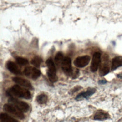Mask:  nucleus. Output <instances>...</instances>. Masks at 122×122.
Listing matches in <instances>:
<instances>
[{
  "label": "nucleus",
  "mask_w": 122,
  "mask_h": 122,
  "mask_svg": "<svg viewBox=\"0 0 122 122\" xmlns=\"http://www.w3.org/2000/svg\"><path fill=\"white\" fill-rule=\"evenodd\" d=\"M42 62V59L39 56H36L31 60V63L35 67H40L41 63Z\"/></svg>",
  "instance_id": "a211bd4d"
},
{
  "label": "nucleus",
  "mask_w": 122,
  "mask_h": 122,
  "mask_svg": "<svg viewBox=\"0 0 122 122\" xmlns=\"http://www.w3.org/2000/svg\"><path fill=\"white\" fill-rule=\"evenodd\" d=\"M1 122H18V121L6 113H1L0 115Z\"/></svg>",
  "instance_id": "4468645a"
},
{
  "label": "nucleus",
  "mask_w": 122,
  "mask_h": 122,
  "mask_svg": "<svg viewBox=\"0 0 122 122\" xmlns=\"http://www.w3.org/2000/svg\"><path fill=\"white\" fill-rule=\"evenodd\" d=\"M3 109L8 113L12 114L14 116L22 120L25 118L23 112L11 103L5 104L3 105Z\"/></svg>",
  "instance_id": "7ed1b4c3"
},
{
  "label": "nucleus",
  "mask_w": 122,
  "mask_h": 122,
  "mask_svg": "<svg viewBox=\"0 0 122 122\" xmlns=\"http://www.w3.org/2000/svg\"><path fill=\"white\" fill-rule=\"evenodd\" d=\"M23 73L24 75L32 80L37 79L41 75V71L36 67L28 66L25 68Z\"/></svg>",
  "instance_id": "20e7f679"
},
{
  "label": "nucleus",
  "mask_w": 122,
  "mask_h": 122,
  "mask_svg": "<svg viewBox=\"0 0 122 122\" xmlns=\"http://www.w3.org/2000/svg\"><path fill=\"white\" fill-rule=\"evenodd\" d=\"M108 61V57H104L103 62L101 64L99 69V75L101 76H103L106 75L109 73L110 71Z\"/></svg>",
  "instance_id": "9d476101"
},
{
  "label": "nucleus",
  "mask_w": 122,
  "mask_h": 122,
  "mask_svg": "<svg viewBox=\"0 0 122 122\" xmlns=\"http://www.w3.org/2000/svg\"><path fill=\"white\" fill-rule=\"evenodd\" d=\"M109 115L108 113L103 112H98L94 116V119L95 120L103 121L109 118Z\"/></svg>",
  "instance_id": "2eb2a0df"
},
{
  "label": "nucleus",
  "mask_w": 122,
  "mask_h": 122,
  "mask_svg": "<svg viewBox=\"0 0 122 122\" xmlns=\"http://www.w3.org/2000/svg\"><path fill=\"white\" fill-rule=\"evenodd\" d=\"M12 80L15 83L21 86L24 87L27 89L30 90H32L33 89V87L30 82L26 79H25L21 77H15L12 78Z\"/></svg>",
  "instance_id": "1a4fd4ad"
},
{
  "label": "nucleus",
  "mask_w": 122,
  "mask_h": 122,
  "mask_svg": "<svg viewBox=\"0 0 122 122\" xmlns=\"http://www.w3.org/2000/svg\"><path fill=\"white\" fill-rule=\"evenodd\" d=\"M9 103H11L20 109L23 112H27L30 109L29 104L25 102L18 100L14 97H10L8 100Z\"/></svg>",
  "instance_id": "39448f33"
},
{
  "label": "nucleus",
  "mask_w": 122,
  "mask_h": 122,
  "mask_svg": "<svg viewBox=\"0 0 122 122\" xmlns=\"http://www.w3.org/2000/svg\"><path fill=\"white\" fill-rule=\"evenodd\" d=\"M122 66V57H115L112 61L111 69L113 71L117 69L118 67Z\"/></svg>",
  "instance_id": "ddd939ff"
},
{
  "label": "nucleus",
  "mask_w": 122,
  "mask_h": 122,
  "mask_svg": "<svg viewBox=\"0 0 122 122\" xmlns=\"http://www.w3.org/2000/svg\"><path fill=\"white\" fill-rule=\"evenodd\" d=\"M117 77H118V78H119L122 79V73H120V74H117Z\"/></svg>",
  "instance_id": "412c9836"
},
{
  "label": "nucleus",
  "mask_w": 122,
  "mask_h": 122,
  "mask_svg": "<svg viewBox=\"0 0 122 122\" xmlns=\"http://www.w3.org/2000/svg\"><path fill=\"white\" fill-rule=\"evenodd\" d=\"M6 67L7 69L11 73L16 74L19 75L21 74L20 69L18 66L14 62L11 61H9L7 62Z\"/></svg>",
  "instance_id": "9b49d317"
},
{
  "label": "nucleus",
  "mask_w": 122,
  "mask_h": 122,
  "mask_svg": "<svg viewBox=\"0 0 122 122\" xmlns=\"http://www.w3.org/2000/svg\"><path fill=\"white\" fill-rule=\"evenodd\" d=\"M61 67L64 73L68 76H71L73 70L71 66V60L70 58L68 57L64 58L61 65Z\"/></svg>",
  "instance_id": "423d86ee"
},
{
  "label": "nucleus",
  "mask_w": 122,
  "mask_h": 122,
  "mask_svg": "<svg viewBox=\"0 0 122 122\" xmlns=\"http://www.w3.org/2000/svg\"><path fill=\"white\" fill-rule=\"evenodd\" d=\"M107 82V81L105 80H101L98 81V83L100 84H103Z\"/></svg>",
  "instance_id": "aec40b11"
},
{
  "label": "nucleus",
  "mask_w": 122,
  "mask_h": 122,
  "mask_svg": "<svg viewBox=\"0 0 122 122\" xmlns=\"http://www.w3.org/2000/svg\"><path fill=\"white\" fill-rule=\"evenodd\" d=\"M91 58L88 55L79 56L76 58L73 62L74 65L78 68H83L89 63Z\"/></svg>",
  "instance_id": "0eeeda50"
},
{
  "label": "nucleus",
  "mask_w": 122,
  "mask_h": 122,
  "mask_svg": "<svg viewBox=\"0 0 122 122\" xmlns=\"http://www.w3.org/2000/svg\"><path fill=\"white\" fill-rule=\"evenodd\" d=\"M8 96L18 97L25 99H30L31 98V94L30 91L26 88L21 87L19 84L13 85L6 91Z\"/></svg>",
  "instance_id": "f257e3e1"
},
{
  "label": "nucleus",
  "mask_w": 122,
  "mask_h": 122,
  "mask_svg": "<svg viewBox=\"0 0 122 122\" xmlns=\"http://www.w3.org/2000/svg\"><path fill=\"white\" fill-rule=\"evenodd\" d=\"M101 62V53L95 52L92 56V61L91 64L90 69L92 72H94L97 71Z\"/></svg>",
  "instance_id": "6e6552de"
},
{
  "label": "nucleus",
  "mask_w": 122,
  "mask_h": 122,
  "mask_svg": "<svg viewBox=\"0 0 122 122\" xmlns=\"http://www.w3.org/2000/svg\"><path fill=\"white\" fill-rule=\"evenodd\" d=\"M45 63L48 67L47 75L49 80L53 83L56 82L58 78L56 74V68L52 59L49 58L46 60Z\"/></svg>",
  "instance_id": "f03ea898"
},
{
  "label": "nucleus",
  "mask_w": 122,
  "mask_h": 122,
  "mask_svg": "<svg viewBox=\"0 0 122 122\" xmlns=\"http://www.w3.org/2000/svg\"><path fill=\"white\" fill-rule=\"evenodd\" d=\"M15 59L16 62L20 65L23 66L29 63V61L27 59L21 57H16Z\"/></svg>",
  "instance_id": "6ab92c4d"
},
{
  "label": "nucleus",
  "mask_w": 122,
  "mask_h": 122,
  "mask_svg": "<svg viewBox=\"0 0 122 122\" xmlns=\"http://www.w3.org/2000/svg\"><path fill=\"white\" fill-rule=\"evenodd\" d=\"M63 59V55L61 52H58L57 53L55 56V62L57 66L60 67L61 66Z\"/></svg>",
  "instance_id": "f3484780"
},
{
  "label": "nucleus",
  "mask_w": 122,
  "mask_h": 122,
  "mask_svg": "<svg viewBox=\"0 0 122 122\" xmlns=\"http://www.w3.org/2000/svg\"><path fill=\"white\" fill-rule=\"evenodd\" d=\"M48 99L47 95L44 93H41L37 96L36 101L38 103L40 104H43L47 102Z\"/></svg>",
  "instance_id": "dca6fc26"
},
{
  "label": "nucleus",
  "mask_w": 122,
  "mask_h": 122,
  "mask_svg": "<svg viewBox=\"0 0 122 122\" xmlns=\"http://www.w3.org/2000/svg\"><path fill=\"white\" fill-rule=\"evenodd\" d=\"M96 90L94 88H89L86 92L78 94L75 97L76 100H80L82 98L87 99L95 93Z\"/></svg>",
  "instance_id": "f8f14e48"
}]
</instances>
